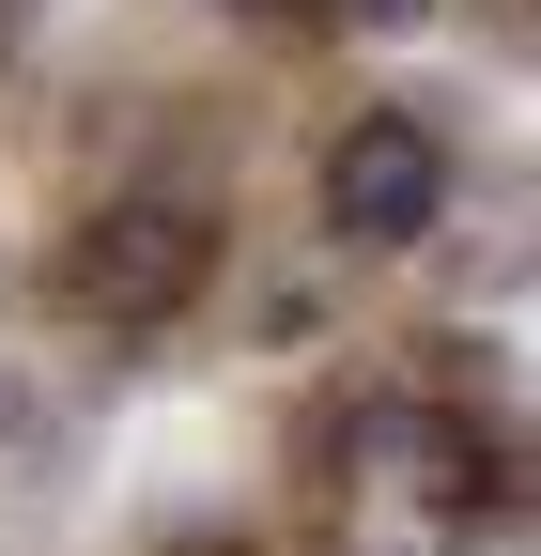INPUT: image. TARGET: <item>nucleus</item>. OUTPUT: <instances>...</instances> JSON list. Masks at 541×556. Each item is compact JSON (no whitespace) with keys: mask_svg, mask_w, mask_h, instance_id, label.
<instances>
[{"mask_svg":"<svg viewBox=\"0 0 541 556\" xmlns=\"http://www.w3.org/2000/svg\"><path fill=\"white\" fill-rule=\"evenodd\" d=\"M201 278H217V232L186 217V201H109V217H78V248H62V309L78 325H171Z\"/></svg>","mask_w":541,"mask_h":556,"instance_id":"nucleus-1","label":"nucleus"},{"mask_svg":"<svg viewBox=\"0 0 541 556\" xmlns=\"http://www.w3.org/2000/svg\"><path fill=\"white\" fill-rule=\"evenodd\" d=\"M325 232L341 248H418L449 232V139L418 109H356L341 155H325Z\"/></svg>","mask_w":541,"mask_h":556,"instance_id":"nucleus-2","label":"nucleus"},{"mask_svg":"<svg viewBox=\"0 0 541 556\" xmlns=\"http://www.w3.org/2000/svg\"><path fill=\"white\" fill-rule=\"evenodd\" d=\"M341 16H372V31H418V16H433V0H341Z\"/></svg>","mask_w":541,"mask_h":556,"instance_id":"nucleus-3","label":"nucleus"}]
</instances>
